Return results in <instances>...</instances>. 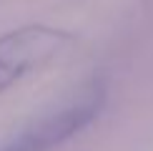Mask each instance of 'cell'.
I'll list each match as a JSON object with an SVG mask.
<instances>
[{
  "label": "cell",
  "mask_w": 153,
  "mask_h": 151,
  "mask_svg": "<svg viewBox=\"0 0 153 151\" xmlns=\"http://www.w3.org/2000/svg\"><path fill=\"white\" fill-rule=\"evenodd\" d=\"M73 46V33L50 25H25L0 35V93L50 66Z\"/></svg>",
  "instance_id": "6da1fadb"
},
{
  "label": "cell",
  "mask_w": 153,
  "mask_h": 151,
  "mask_svg": "<svg viewBox=\"0 0 153 151\" xmlns=\"http://www.w3.org/2000/svg\"><path fill=\"white\" fill-rule=\"evenodd\" d=\"M103 103H105L103 91H93L65 108L53 111L28 123L23 131L10 136L0 146V151H55L65 141H71L73 136H78L83 129H88L98 118Z\"/></svg>",
  "instance_id": "7a4b0ae2"
}]
</instances>
